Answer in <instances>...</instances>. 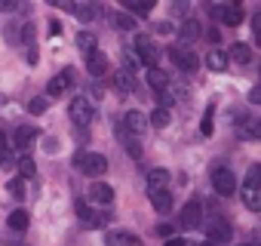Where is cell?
Wrapping results in <instances>:
<instances>
[{
	"label": "cell",
	"mask_w": 261,
	"mask_h": 246,
	"mask_svg": "<svg viewBox=\"0 0 261 246\" xmlns=\"http://www.w3.org/2000/svg\"><path fill=\"white\" fill-rule=\"evenodd\" d=\"M74 166L83 173V176H105L108 173V160L95 151H77L74 154Z\"/></svg>",
	"instance_id": "cell-1"
},
{
	"label": "cell",
	"mask_w": 261,
	"mask_h": 246,
	"mask_svg": "<svg viewBox=\"0 0 261 246\" xmlns=\"http://www.w3.org/2000/svg\"><path fill=\"white\" fill-rule=\"evenodd\" d=\"M240 197H243V203L252 209V212H258L261 209V188H258V166H249V176H246V182H243V188H240Z\"/></svg>",
	"instance_id": "cell-2"
},
{
	"label": "cell",
	"mask_w": 261,
	"mask_h": 246,
	"mask_svg": "<svg viewBox=\"0 0 261 246\" xmlns=\"http://www.w3.org/2000/svg\"><path fill=\"white\" fill-rule=\"evenodd\" d=\"M68 117L77 123V127H89L92 117H95V108H92V102H89L86 95H77V99H71V105H68Z\"/></svg>",
	"instance_id": "cell-3"
},
{
	"label": "cell",
	"mask_w": 261,
	"mask_h": 246,
	"mask_svg": "<svg viewBox=\"0 0 261 246\" xmlns=\"http://www.w3.org/2000/svg\"><path fill=\"white\" fill-rule=\"evenodd\" d=\"M133 50H136V56H139V62H142V65H148V68H157L160 50H157V43H154L148 34H139V37L133 40Z\"/></svg>",
	"instance_id": "cell-4"
},
{
	"label": "cell",
	"mask_w": 261,
	"mask_h": 246,
	"mask_svg": "<svg viewBox=\"0 0 261 246\" xmlns=\"http://www.w3.org/2000/svg\"><path fill=\"white\" fill-rule=\"evenodd\" d=\"M209 13H212V19L221 22V25H240V22L246 19V13H243L240 4H218V7H212Z\"/></svg>",
	"instance_id": "cell-5"
},
{
	"label": "cell",
	"mask_w": 261,
	"mask_h": 246,
	"mask_svg": "<svg viewBox=\"0 0 261 246\" xmlns=\"http://www.w3.org/2000/svg\"><path fill=\"white\" fill-rule=\"evenodd\" d=\"M166 53H169V59H172V65H175L178 71H185V74H194V71H197V56H194L188 46H169Z\"/></svg>",
	"instance_id": "cell-6"
},
{
	"label": "cell",
	"mask_w": 261,
	"mask_h": 246,
	"mask_svg": "<svg viewBox=\"0 0 261 246\" xmlns=\"http://www.w3.org/2000/svg\"><path fill=\"white\" fill-rule=\"evenodd\" d=\"M212 188H215V194H221V197H230V194L237 191V176H233L230 169L218 166V169H212Z\"/></svg>",
	"instance_id": "cell-7"
},
{
	"label": "cell",
	"mask_w": 261,
	"mask_h": 246,
	"mask_svg": "<svg viewBox=\"0 0 261 246\" xmlns=\"http://www.w3.org/2000/svg\"><path fill=\"white\" fill-rule=\"evenodd\" d=\"M206 237H209V243H212V246H221V243H230L233 228H230L224 218H212V222L206 225Z\"/></svg>",
	"instance_id": "cell-8"
},
{
	"label": "cell",
	"mask_w": 261,
	"mask_h": 246,
	"mask_svg": "<svg viewBox=\"0 0 261 246\" xmlns=\"http://www.w3.org/2000/svg\"><path fill=\"white\" fill-rule=\"evenodd\" d=\"M68 86H74V71H71V68L59 71V74L46 83V95H62V92H68Z\"/></svg>",
	"instance_id": "cell-9"
},
{
	"label": "cell",
	"mask_w": 261,
	"mask_h": 246,
	"mask_svg": "<svg viewBox=\"0 0 261 246\" xmlns=\"http://www.w3.org/2000/svg\"><path fill=\"white\" fill-rule=\"evenodd\" d=\"M108 68H111V62H108V56H105V53L92 50V53L86 56V71H89L92 77H105V74H108Z\"/></svg>",
	"instance_id": "cell-10"
},
{
	"label": "cell",
	"mask_w": 261,
	"mask_h": 246,
	"mask_svg": "<svg viewBox=\"0 0 261 246\" xmlns=\"http://www.w3.org/2000/svg\"><path fill=\"white\" fill-rule=\"evenodd\" d=\"M74 209H77V218H80V222H86V225H92V228L105 222V215H101L95 206H89V200H77V203H74Z\"/></svg>",
	"instance_id": "cell-11"
},
{
	"label": "cell",
	"mask_w": 261,
	"mask_h": 246,
	"mask_svg": "<svg viewBox=\"0 0 261 246\" xmlns=\"http://www.w3.org/2000/svg\"><path fill=\"white\" fill-rule=\"evenodd\" d=\"M34 139H37V130H34V127H16V133H13V148H16V151H28V148L34 145Z\"/></svg>",
	"instance_id": "cell-12"
},
{
	"label": "cell",
	"mask_w": 261,
	"mask_h": 246,
	"mask_svg": "<svg viewBox=\"0 0 261 246\" xmlns=\"http://www.w3.org/2000/svg\"><path fill=\"white\" fill-rule=\"evenodd\" d=\"M89 200L92 203H101V206H111L114 203V188L105 185V182H92L89 185Z\"/></svg>",
	"instance_id": "cell-13"
},
{
	"label": "cell",
	"mask_w": 261,
	"mask_h": 246,
	"mask_svg": "<svg viewBox=\"0 0 261 246\" xmlns=\"http://www.w3.org/2000/svg\"><path fill=\"white\" fill-rule=\"evenodd\" d=\"M145 123H148V117L142 114V111H126V117H123V130L126 133H133V136H142V130H145Z\"/></svg>",
	"instance_id": "cell-14"
},
{
	"label": "cell",
	"mask_w": 261,
	"mask_h": 246,
	"mask_svg": "<svg viewBox=\"0 0 261 246\" xmlns=\"http://www.w3.org/2000/svg\"><path fill=\"white\" fill-rule=\"evenodd\" d=\"M117 139L123 142L129 157H142V136H133V133H126L123 127H117Z\"/></svg>",
	"instance_id": "cell-15"
},
{
	"label": "cell",
	"mask_w": 261,
	"mask_h": 246,
	"mask_svg": "<svg viewBox=\"0 0 261 246\" xmlns=\"http://www.w3.org/2000/svg\"><path fill=\"white\" fill-rule=\"evenodd\" d=\"M200 218H203V206H200V200H191L181 209V228H197Z\"/></svg>",
	"instance_id": "cell-16"
},
{
	"label": "cell",
	"mask_w": 261,
	"mask_h": 246,
	"mask_svg": "<svg viewBox=\"0 0 261 246\" xmlns=\"http://www.w3.org/2000/svg\"><path fill=\"white\" fill-rule=\"evenodd\" d=\"M105 246H139V237L126 234V231H108L105 234Z\"/></svg>",
	"instance_id": "cell-17"
},
{
	"label": "cell",
	"mask_w": 261,
	"mask_h": 246,
	"mask_svg": "<svg viewBox=\"0 0 261 246\" xmlns=\"http://www.w3.org/2000/svg\"><path fill=\"white\" fill-rule=\"evenodd\" d=\"M224 56H227V62H237V65H249V62H252V46H249V43H233V46H230Z\"/></svg>",
	"instance_id": "cell-18"
},
{
	"label": "cell",
	"mask_w": 261,
	"mask_h": 246,
	"mask_svg": "<svg viewBox=\"0 0 261 246\" xmlns=\"http://www.w3.org/2000/svg\"><path fill=\"white\" fill-rule=\"evenodd\" d=\"M154 191H169V173L166 169H151L148 173V194Z\"/></svg>",
	"instance_id": "cell-19"
},
{
	"label": "cell",
	"mask_w": 261,
	"mask_h": 246,
	"mask_svg": "<svg viewBox=\"0 0 261 246\" xmlns=\"http://www.w3.org/2000/svg\"><path fill=\"white\" fill-rule=\"evenodd\" d=\"M237 136L240 139H249V142L258 139V120L255 117H240L237 120Z\"/></svg>",
	"instance_id": "cell-20"
},
{
	"label": "cell",
	"mask_w": 261,
	"mask_h": 246,
	"mask_svg": "<svg viewBox=\"0 0 261 246\" xmlns=\"http://www.w3.org/2000/svg\"><path fill=\"white\" fill-rule=\"evenodd\" d=\"M123 7H126V16L133 13V16H151L154 13V0H123Z\"/></svg>",
	"instance_id": "cell-21"
},
{
	"label": "cell",
	"mask_w": 261,
	"mask_h": 246,
	"mask_svg": "<svg viewBox=\"0 0 261 246\" xmlns=\"http://www.w3.org/2000/svg\"><path fill=\"white\" fill-rule=\"evenodd\" d=\"M114 86H117L120 92H133V89H136V77H133V68L126 65L123 71H117V74H114Z\"/></svg>",
	"instance_id": "cell-22"
},
{
	"label": "cell",
	"mask_w": 261,
	"mask_h": 246,
	"mask_svg": "<svg viewBox=\"0 0 261 246\" xmlns=\"http://www.w3.org/2000/svg\"><path fill=\"white\" fill-rule=\"evenodd\" d=\"M151 206H154L160 215H169V209H172V194H169V191H154V194H151Z\"/></svg>",
	"instance_id": "cell-23"
},
{
	"label": "cell",
	"mask_w": 261,
	"mask_h": 246,
	"mask_svg": "<svg viewBox=\"0 0 261 246\" xmlns=\"http://www.w3.org/2000/svg\"><path fill=\"white\" fill-rule=\"evenodd\" d=\"M98 13H101V10H98L95 4H74V16H77L80 22H86V25H89V22H95V19H98Z\"/></svg>",
	"instance_id": "cell-24"
},
{
	"label": "cell",
	"mask_w": 261,
	"mask_h": 246,
	"mask_svg": "<svg viewBox=\"0 0 261 246\" xmlns=\"http://www.w3.org/2000/svg\"><path fill=\"white\" fill-rule=\"evenodd\" d=\"M148 86H151L154 92H163V89H169V77H166L160 68H148Z\"/></svg>",
	"instance_id": "cell-25"
},
{
	"label": "cell",
	"mask_w": 261,
	"mask_h": 246,
	"mask_svg": "<svg viewBox=\"0 0 261 246\" xmlns=\"http://www.w3.org/2000/svg\"><path fill=\"white\" fill-rule=\"evenodd\" d=\"M203 31H200V22L197 19H188V22H181V28H178V37L185 40V43H191V40H197Z\"/></svg>",
	"instance_id": "cell-26"
},
{
	"label": "cell",
	"mask_w": 261,
	"mask_h": 246,
	"mask_svg": "<svg viewBox=\"0 0 261 246\" xmlns=\"http://www.w3.org/2000/svg\"><path fill=\"white\" fill-rule=\"evenodd\" d=\"M206 65H209L212 71H224V68H227L230 62H227V56H224V53H221V50L215 46V50H212V53L206 56Z\"/></svg>",
	"instance_id": "cell-27"
},
{
	"label": "cell",
	"mask_w": 261,
	"mask_h": 246,
	"mask_svg": "<svg viewBox=\"0 0 261 246\" xmlns=\"http://www.w3.org/2000/svg\"><path fill=\"white\" fill-rule=\"evenodd\" d=\"M28 212L25 209H16V212H10V218H7V225H10V231H25L28 228Z\"/></svg>",
	"instance_id": "cell-28"
},
{
	"label": "cell",
	"mask_w": 261,
	"mask_h": 246,
	"mask_svg": "<svg viewBox=\"0 0 261 246\" xmlns=\"http://www.w3.org/2000/svg\"><path fill=\"white\" fill-rule=\"evenodd\" d=\"M31 176H37V163H34L28 154H22V157H19V179L25 182V179H31Z\"/></svg>",
	"instance_id": "cell-29"
},
{
	"label": "cell",
	"mask_w": 261,
	"mask_h": 246,
	"mask_svg": "<svg viewBox=\"0 0 261 246\" xmlns=\"http://www.w3.org/2000/svg\"><path fill=\"white\" fill-rule=\"evenodd\" d=\"M10 151H13V148H10V142H7V133L0 130V166H4V169L13 166V154H10Z\"/></svg>",
	"instance_id": "cell-30"
},
{
	"label": "cell",
	"mask_w": 261,
	"mask_h": 246,
	"mask_svg": "<svg viewBox=\"0 0 261 246\" xmlns=\"http://www.w3.org/2000/svg\"><path fill=\"white\" fill-rule=\"evenodd\" d=\"M114 28H120V31H133L136 28V19L133 16H126V13H114Z\"/></svg>",
	"instance_id": "cell-31"
},
{
	"label": "cell",
	"mask_w": 261,
	"mask_h": 246,
	"mask_svg": "<svg viewBox=\"0 0 261 246\" xmlns=\"http://www.w3.org/2000/svg\"><path fill=\"white\" fill-rule=\"evenodd\" d=\"M169 120H172V114H169L166 108H157V111L151 114V123H154L157 130H166V127H169Z\"/></svg>",
	"instance_id": "cell-32"
},
{
	"label": "cell",
	"mask_w": 261,
	"mask_h": 246,
	"mask_svg": "<svg viewBox=\"0 0 261 246\" xmlns=\"http://www.w3.org/2000/svg\"><path fill=\"white\" fill-rule=\"evenodd\" d=\"M77 46H80V50L89 56V53L95 50V34H89V31H80V34H77Z\"/></svg>",
	"instance_id": "cell-33"
},
{
	"label": "cell",
	"mask_w": 261,
	"mask_h": 246,
	"mask_svg": "<svg viewBox=\"0 0 261 246\" xmlns=\"http://www.w3.org/2000/svg\"><path fill=\"white\" fill-rule=\"evenodd\" d=\"M212 117H215V105H209L206 114H203V123H200V133L203 136H212Z\"/></svg>",
	"instance_id": "cell-34"
},
{
	"label": "cell",
	"mask_w": 261,
	"mask_h": 246,
	"mask_svg": "<svg viewBox=\"0 0 261 246\" xmlns=\"http://www.w3.org/2000/svg\"><path fill=\"white\" fill-rule=\"evenodd\" d=\"M7 191L22 200V197H25V182H22V179H10V182H7Z\"/></svg>",
	"instance_id": "cell-35"
},
{
	"label": "cell",
	"mask_w": 261,
	"mask_h": 246,
	"mask_svg": "<svg viewBox=\"0 0 261 246\" xmlns=\"http://www.w3.org/2000/svg\"><path fill=\"white\" fill-rule=\"evenodd\" d=\"M46 105H49V102H46L43 95H34V99L28 102V111H31V114H43V111H46Z\"/></svg>",
	"instance_id": "cell-36"
},
{
	"label": "cell",
	"mask_w": 261,
	"mask_h": 246,
	"mask_svg": "<svg viewBox=\"0 0 261 246\" xmlns=\"http://www.w3.org/2000/svg\"><path fill=\"white\" fill-rule=\"evenodd\" d=\"M13 10H19L16 0H0V13H13Z\"/></svg>",
	"instance_id": "cell-37"
},
{
	"label": "cell",
	"mask_w": 261,
	"mask_h": 246,
	"mask_svg": "<svg viewBox=\"0 0 261 246\" xmlns=\"http://www.w3.org/2000/svg\"><path fill=\"white\" fill-rule=\"evenodd\" d=\"M157 234H160V237H166V240H169V234H172V225H157Z\"/></svg>",
	"instance_id": "cell-38"
},
{
	"label": "cell",
	"mask_w": 261,
	"mask_h": 246,
	"mask_svg": "<svg viewBox=\"0 0 261 246\" xmlns=\"http://www.w3.org/2000/svg\"><path fill=\"white\" fill-rule=\"evenodd\" d=\"M166 246H188V243H185L181 237H169V240H166Z\"/></svg>",
	"instance_id": "cell-39"
},
{
	"label": "cell",
	"mask_w": 261,
	"mask_h": 246,
	"mask_svg": "<svg viewBox=\"0 0 261 246\" xmlns=\"http://www.w3.org/2000/svg\"><path fill=\"white\" fill-rule=\"evenodd\" d=\"M206 37H209V40H212V43H215V46H218V40H221V34H218V31H215V28H212V31H209V34H206Z\"/></svg>",
	"instance_id": "cell-40"
},
{
	"label": "cell",
	"mask_w": 261,
	"mask_h": 246,
	"mask_svg": "<svg viewBox=\"0 0 261 246\" xmlns=\"http://www.w3.org/2000/svg\"><path fill=\"white\" fill-rule=\"evenodd\" d=\"M200 246H212V243H209V240H206V243H200Z\"/></svg>",
	"instance_id": "cell-41"
},
{
	"label": "cell",
	"mask_w": 261,
	"mask_h": 246,
	"mask_svg": "<svg viewBox=\"0 0 261 246\" xmlns=\"http://www.w3.org/2000/svg\"><path fill=\"white\" fill-rule=\"evenodd\" d=\"M243 246H249V243H243Z\"/></svg>",
	"instance_id": "cell-42"
}]
</instances>
